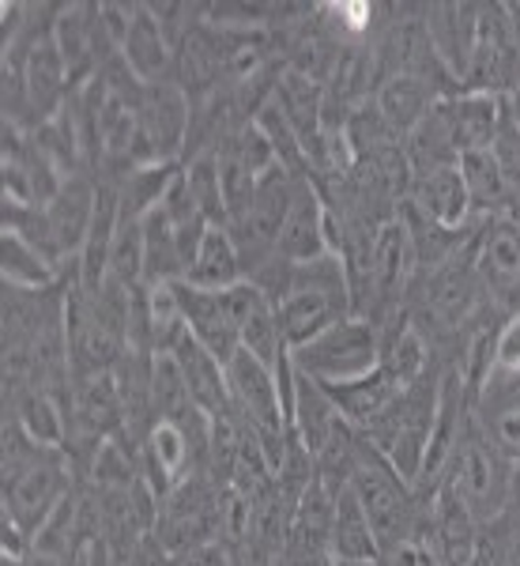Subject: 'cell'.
<instances>
[{"label": "cell", "instance_id": "obj_8", "mask_svg": "<svg viewBox=\"0 0 520 566\" xmlns=\"http://www.w3.org/2000/svg\"><path fill=\"white\" fill-rule=\"evenodd\" d=\"M471 264H476L479 287L501 310H509V317L520 314V227L513 219L498 216L482 227Z\"/></svg>", "mask_w": 520, "mask_h": 566}, {"label": "cell", "instance_id": "obj_25", "mask_svg": "<svg viewBox=\"0 0 520 566\" xmlns=\"http://www.w3.org/2000/svg\"><path fill=\"white\" fill-rule=\"evenodd\" d=\"M378 114L385 117V125L396 136H407L423 122L426 114L437 106V95L431 84H423L418 76H407V72H392V76L381 84L378 98H373Z\"/></svg>", "mask_w": 520, "mask_h": 566}, {"label": "cell", "instance_id": "obj_28", "mask_svg": "<svg viewBox=\"0 0 520 566\" xmlns=\"http://www.w3.org/2000/svg\"><path fill=\"white\" fill-rule=\"evenodd\" d=\"M12 416H15V423L23 427V434L34 438L39 446H53V450H57V446L68 438L65 412H61V405L53 400L50 389H39V386L20 389L15 392Z\"/></svg>", "mask_w": 520, "mask_h": 566}, {"label": "cell", "instance_id": "obj_26", "mask_svg": "<svg viewBox=\"0 0 520 566\" xmlns=\"http://www.w3.org/2000/svg\"><path fill=\"white\" fill-rule=\"evenodd\" d=\"M242 280H245V264H242L238 245L231 239V231H226V227H208L204 242H200L197 258L185 272V283L204 287V291H226Z\"/></svg>", "mask_w": 520, "mask_h": 566}, {"label": "cell", "instance_id": "obj_29", "mask_svg": "<svg viewBox=\"0 0 520 566\" xmlns=\"http://www.w3.org/2000/svg\"><path fill=\"white\" fill-rule=\"evenodd\" d=\"M0 258H4V287L15 291H45L53 280H57V264H53L39 245H31L20 234L4 231V242H0Z\"/></svg>", "mask_w": 520, "mask_h": 566}, {"label": "cell", "instance_id": "obj_13", "mask_svg": "<svg viewBox=\"0 0 520 566\" xmlns=\"http://www.w3.org/2000/svg\"><path fill=\"white\" fill-rule=\"evenodd\" d=\"M437 114H442V125L449 133L456 155L490 148L501 122H506L501 98L482 95V91H456V95L437 98Z\"/></svg>", "mask_w": 520, "mask_h": 566}, {"label": "cell", "instance_id": "obj_20", "mask_svg": "<svg viewBox=\"0 0 520 566\" xmlns=\"http://www.w3.org/2000/svg\"><path fill=\"white\" fill-rule=\"evenodd\" d=\"M407 205H412L418 216L431 219V223L445 227V231H460L471 216L468 189H464V178L456 167H442V170H431V175L415 178Z\"/></svg>", "mask_w": 520, "mask_h": 566}, {"label": "cell", "instance_id": "obj_22", "mask_svg": "<svg viewBox=\"0 0 520 566\" xmlns=\"http://www.w3.org/2000/svg\"><path fill=\"white\" fill-rule=\"evenodd\" d=\"M173 45L162 34L159 20L151 15L148 4H136V20L129 27V39L121 45V61L140 84H162V76L170 72Z\"/></svg>", "mask_w": 520, "mask_h": 566}, {"label": "cell", "instance_id": "obj_30", "mask_svg": "<svg viewBox=\"0 0 520 566\" xmlns=\"http://www.w3.org/2000/svg\"><path fill=\"white\" fill-rule=\"evenodd\" d=\"M381 374L396 389H407L418 378H426V344L415 325L392 328L385 340H381Z\"/></svg>", "mask_w": 520, "mask_h": 566}, {"label": "cell", "instance_id": "obj_12", "mask_svg": "<svg viewBox=\"0 0 520 566\" xmlns=\"http://www.w3.org/2000/svg\"><path fill=\"white\" fill-rule=\"evenodd\" d=\"M325 219H328V208H325L321 189H317L309 178H298L295 200H290L287 219H283L276 258L290 261V264H309V261L328 258Z\"/></svg>", "mask_w": 520, "mask_h": 566}, {"label": "cell", "instance_id": "obj_10", "mask_svg": "<svg viewBox=\"0 0 520 566\" xmlns=\"http://www.w3.org/2000/svg\"><path fill=\"white\" fill-rule=\"evenodd\" d=\"M418 533L426 536V544L434 547L442 566H476L479 559V522L471 517V510L456 499L449 483L434 491L431 514H423Z\"/></svg>", "mask_w": 520, "mask_h": 566}, {"label": "cell", "instance_id": "obj_37", "mask_svg": "<svg viewBox=\"0 0 520 566\" xmlns=\"http://www.w3.org/2000/svg\"><path fill=\"white\" fill-rule=\"evenodd\" d=\"M517 378H520V374H517Z\"/></svg>", "mask_w": 520, "mask_h": 566}, {"label": "cell", "instance_id": "obj_6", "mask_svg": "<svg viewBox=\"0 0 520 566\" xmlns=\"http://www.w3.org/2000/svg\"><path fill=\"white\" fill-rule=\"evenodd\" d=\"M445 483L471 510L479 525L495 522L509 502V458H501L487 438L468 431L453 458V476H445Z\"/></svg>", "mask_w": 520, "mask_h": 566}, {"label": "cell", "instance_id": "obj_2", "mask_svg": "<svg viewBox=\"0 0 520 566\" xmlns=\"http://www.w3.org/2000/svg\"><path fill=\"white\" fill-rule=\"evenodd\" d=\"M290 359L321 386H340V381L367 378L381 367V336L370 325V317L351 314L343 322L328 325L321 336H314L303 348H295Z\"/></svg>", "mask_w": 520, "mask_h": 566}, {"label": "cell", "instance_id": "obj_17", "mask_svg": "<svg viewBox=\"0 0 520 566\" xmlns=\"http://www.w3.org/2000/svg\"><path fill=\"white\" fill-rule=\"evenodd\" d=\"M479 291L476 264L445 261V269H437L426 287V322H434V328L464 325L479 303Z\"/></svg>", "mask_w": 520, "mask_h": 566}, {"label": "cell", "instance_id": "obj_11", "mask_svg": "<svg viewBox=\"0 0 520 566\" xmlns=\"http://www.w3.org/2000/svg\"><path fill=\"white\" fill-rule=\"evenodd\" d=\"M173 287H178V303H181V314H185L189 336L204 344L219 363H231L234 355L242 352V336H238V322H234L226 291H204L185 280H178Z\"/></svg>", "mask_w": 520, "mask_h": 566}, {"label": "cell", "instance_id": "obj_16", "mask_svg": "<svg viewBox=\"0 0 520 566\" xmlns=\"http://www.w3.org/2000/svg\"><path fill=\"white\" fill-rule=\"evenodd\" d=\"M437 57L449 69L453 80H468L471 53H476L479 39V8L471 4H434L431 23H426Z\"/></svg>", "mask_w": 520, "mask_h": 566}, {"label": "cell", "instance_id": "obj_15", "mask_svg": "<svg viewBox=\"0 0 520 566\" xmlns=\"http://www.w3.org/2000/svg\"><path fill=\"white\" fill-rule=\"evenodd\" d=\"M170 355L178 359L181 374H185V386H189V397H193L197 412H204L208 419L234 416L231 386H226V363H219L215 355L200 340H193L189 333L173 344Z\"/></svg>", "mask_w": 520, "mask_h": 566}, {"label": "cell", "instance_id": "obj_32", "mask_svg": "<svg viewBox=\"0 0 520 566\" xmlns=\"http://www.w3.org/2000/svg\"><path fill=\"white\" fill-rule=\"evenodd\" d=\"M495 363H498V370L520 374V314L509 317V322L501 325V333L495 336Z\"/></svg>", "mask_w": 520, "mask_h": 566}, {"label": "cell", "instance_id": "obj_14", "mask_svg": "<svg viewBox=\"0 0 520 566\" xmlns=\"http://www.w3.org/2000/svg\"><path fill=\"white\" fill-rule=\"evenodd\" d=\"M418 269L415 258V242L407 231L404 216H392L378 227L373 234V258H370V283L367 295L373 303H392V298L404 291L407 276Z\"/></svg>", "mask_w": 520, "mask_h": 566}, {"label": "cell", "instance_id": "obj_18", "mask_svg": "<svg viewBox=\"0 0 520 566\" xmlns=\"http://www.w3.org/2000/svg\"><path fill=\"white\" fill-rule=\"evenodd\" d=\"M72 419L84 434L95 442H103L106 434L121 431L125 427V405L121 392H117L114 370L103 374H79L76 389H72Z\"/></svg>", "mask_w": 520, "mask_h": 566}, {"label": "cell", "instance_id": "obj_5", "mask_svg": "<svg viewBox=\"0 0 520 566\" xmlns=\"http://www.w3.org/2000/svg\"><path fill=\"white\" fill-rule=\"evenodd\" d=\"M295 186H298V178L290 175V170L272 167L268 175L257 181V193H253L245 216L238 219V223L226 227L234 245H238L242 264H245L250 276L276 258L283 219H287V208H290V200H295Z\"/></svg>", "mask_w": 520, "mask_h": 566}, {"label": "cell", "instance_id": "obj_3", "mask_svg": "<svg viewBox=\"0 0 520 566\" xmlns=\"http://www.w3.org/2000/svg\"><path fill=\"white\" fill-rule=\"evenodd\" d=\"M434 412H437V386H426V378H418L415 386H407L392 400L389 412L367 431L373 450L412 483V488L418 483V472H423Z\"/></svg>", "mask_w": 520, "mask_h": 566}, {"label": "cell", "instance_id": "obj_34", "mask_svg": "<svg viewBox=\"0 0 520 566\" xmlns=\"http://www.w3.org/2000/svg\"><path fill=\"white\" fill-rule=\"evenodd\" d=\"M501 114H506V122L520 133V76H517L513 91H509V95H501Z\"/></svg>", "mask_w": 520, "mask_h": 566}, {"label": "cell", "instance_id": "obj_7", "mask_svg": "<svg viewBox=\"0 0 520 566\" xmlns=\"http://www.w3.org/2000/svg\"><path fill=\"white\" fill-rule=\"evenodd\" d=\"M226 386H231V408L250 431L257 434H290L283 416V397L276 370L253 359L250 352H238L226 363Z\"/></svg>", "mask_w": 520, "mask_h": 566}, {"label": "cell", "instance_id": "obj_19", "mask_svg": "<svg viewBox=\"0 0 520 566\" xmlns=\"http://www.w3.org/2000/svg\"><path fill=\"white\" fill-rule=\"evenodd\" d=\"M343 416L336 412L332 397L325 392L321 381H314L309 374L298 370L295 381V412H290V434L298 438V446L309 458H321L325 446L332 442V434L340 431Z\"/></svg>", "mask_w": 520, "mask_h": 566}, {"label": "cell", "instance_id": "obj_31", "mask_svg": "<svg viewBox=\"0 0 520 566\" xmlns=\"http://www.w3.org/2000/svg\"><path fill=\"white\" fill-rule=\"evenodd\" d=\"M106 280H117L121 287H140L144 283V219H132L121 212L114 245H109Z\"/></svg>", "mask_w": 520, "mask_h": 566}, {"label": "cell", "instance_id": "obj_27", "mask_svg": "<svg viewBox=\"0 0 520 566\" xmlns=\"http://www.w3.org/2000/svg\"><path fill=\"white\" fill-rule=\"evenodd\" d=\"M464 178V189H468V200H471V212L479 216H509V205H513V193H509V181L501 175L498 159L490 148H479V151H468L460 155L456 163Z\"/></svg>", "mask_w": 520, "mask_h": 566}, {"label": "cell", "instance_id": "obj_35", "mask_svg": "<svg viewBox=\"0 0 520 566\" xmlns=\"http://www.w3.org/2000/svg\"><path fill=\"white\" fill-rule=\"evenodd\" d=\"M509 219H513V223L520 227V200H513V208H509Z\"/></svg>", "mask_w": 520, "mask_h": 566}, {"label": "cell", "instance_id": "obj_36", "mask_svg": "<svg viewBox=\"0 0 520 566\" xmlns=\"http://www.w3.org/2000/svg\"><path fill=\"white\" fill-rule=\"evenodd\" d=\"M336 566H385L381 559H367V563H336Z\"/></svg>", "mask_w": 520, "mask_h": 566}, {"label": "cell", "instance_id": "obj_4", "mask_svg": "<svg viewBox=\"0 0 520 566\" xmlns=\"http://www.w3.org/2000/svg\"><path fill=\"white\" fill-rule=\"evenodd\" d=\"M193 125L189 95L178 84H144L140 106H136V140H132V167H155L173 163Z\"/></svg>", "mask_w": 520, "mask_h": 566}, {"label": "cell", "instance_id": "obj_9", "mask_svg": "<svg viewBox=\"0 0 520 566\" xmlns=\"http://www.w3.org/2000/svg\"><path fill=\"white\" fill-rule=\"evenodd\" d=\"M332 514L336 491L321 476L306 483V491L295 502V517L287 528L283 563L287 566H328L332 559Z\"/></svg>", "mask_w": 520, "mask_h": 566}, {"label": "cell", "instance_id": "obj_24", "mask_svg": "<svg viewBox=\"0 0 520 566\" xmlns=\"http://www.w3.org/2000/svg\"><path fill=\"white\" fill-rule=\"evenodd\" d=\"M325 392L332 397L336 412H340L354 431L367 434L381 416L389 412V405L400 397L404 389H396L392 381L381 374V367L367 374V378H354V381H340V386H325Z\"/></svg>", "mask_w": 520, "mask_h": 566}, {"label": "cell", "instance_id": "obj_21", "mask_svg": "<svg viewBox=\"0 0 520 566\" xmlns=\"http://www.w3.org/2000/svg\"><path fill=\"white\" fill-rule=\"evenodd\" d=\"M482 412V438L509 461H520V378L513 374V386H501V374L495 370L490 381L476 397Z\"/></svg>", "mask_w": 520, "mask_h": 566}, {"label": "cell", "instance_id": "obj_23", "mask_svg": "<svg viewBox=\"0 0 520 566\" xmlns=\"http://www.w3.org/2000/svg\"><path fill=\"white\" fill-rule=\"evenodd\" d=\"M336 491V514H332V559L336 563H367L381 559V544L373 536V525L362 510L351 483H340Z\"/></svg>", "mask_w": 520, "mask_h": 566}, {"label": "cell", "instance_id": "obj_33", "mask_svg": "<svg viewBox=\"0 0 520 566\" xmlns=\"http://www.w3.org/2000/svg\"><path fill=\"white\" fill-rule=\"evenodd\" d=\"M385 559H389V566H442V563H437V555H434V547L426 544L423 533H415L412 541L392 547Z\"/></svg>", "mask_w": 520, "mask_h": 566}, {"label": "cell", "instance_id": "obj_1", "mask_svg": "<svg viewBox=\"0 0 520 566\" xmlns=\"http://www.w3.org/2000/svg\"><path fill=\"white\" fill-rule=\"evenodd\" d=\"M347 483H351V491L359 495L362 510H367L373 536H378V544H381V555H389L392 547H400L418 533L423 514H418V506L412 499V483L373 450L370 438L359 442V450H354Z\"/></svg>", "mask_w": 520, "mask_h": 566}]
</instances>
